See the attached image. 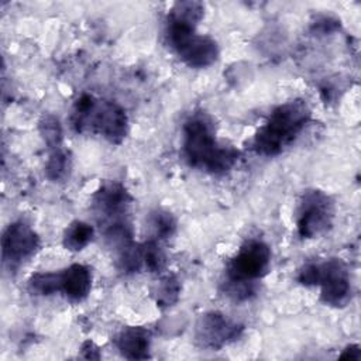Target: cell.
Segmentation results:
<instances>
[{
	"label": "cell",
	"mask_w": 361,
	"mask_h": 361,
	"mask_svg": "<svg viewBox=\"0 0 361 361\" xmlns=\"http://www.w3.org/2000/svg\"><path fill=\"white\" fill-rule=\"evenodd\" d=\"M313 285L320 286V300L333 307H343L351 298V279L345 262L330 258L313 264Z\"/></svg>",
	"instance_id": "8"
},
{
	"label": "cell",
	"mask_w": 361,
	"mask_h": 361,
	"mask_svg": "<svg viewBox=\"0 0 361 361\" xmlns=\"http://www.w3.org/2000/svg\"><path fill=\"white\" fill-rule=\"evenodd\" d=\"M80 357L83 358H90V360H99L100 358V351H99V347L93 343V341H85L82 344V348H80Z\"/></svg>",
	"instance_id": "20"
},
{
	"label": "cell",
	"mask_w": 361,
	"mask_h": 361,
	"mask_svg": "<svg viewBox=\"0 0 361 361\" xmlns=\"http://www.w3.org/2000/svg\"><path fill=\"white\" fill-rule=\"evenodd\" d=\"M271 248L262 240H247L226 268L224 292L235 302L248 300L257 292V281L271 267Z\"/></svg>",
	"instance_id": "6"
},
{
	"label": "cell",
	"mask_w": 361,
	"mask_h": 361,
	"mask_svg": "<svg viewBox=\"0 0 361 361\" xmlns=\"http://www.w3.org/2000/svg\"><path fill=\"white\" fill-rule=\"evenodd\" d=\"M131 202L128 190L116 180L102 183L92 197V210L104 238L117 250L133 243V227L128 217Z\"/></svg>",
	"instance_id": "5"
},
{
	"label": "cell",
	"mask_w": 361,
	"mask_h": 361,
	"mask_svg": "<svg viewBox=\"0 0 361 361\" xmlns=\"http://www.w3.org/2000/svg\"><path fill=\"white\" fill-rule=\"evenodd\" d=\"M39 244L38 234L28 223L23 220L10 223L1 237L3 265L10 271H16L21 264L37 254Z\"/></svg>",
	"instance_id": "9"
},
{
	"label": "cell",
	"mask_w": 361,
	"mask_h": 361,
	"mask_svg": "<svg viewBox=\"0 0 361 361\" xmlns=\"http://www.w3.org/2000/svg\"><path fill=\"white\" fill-rule=\"evenodd\" d=\"M142 259L144 269L148 272H161L166 265L165 252L155 240H148L147 243H142Z\"/></svg>",
	"instance_id": "19"
},
{
	"label": "cell",
	"mask_w": 361,
	"mask_h": 361,
	"mask_svg": "<svg viewBox=\"0 0 361 361\" xmlns=\"http://www.w3.org/2000/svg\"><path fill=\"white\" fill-rule=\"evenodd\" d=\"M182 152L189 166L212 175L227 173L240 158L234 147L219 142L213 121L203 111L185 121Z\"/></svg>",
	"instance_id": "2"
},
{
	"label": "cell",
	"mask_w": 361,
	"mask_h": 361,
	"mask_svg": "<svg viewBox=\"0 0 361 361\" xmlns=\"http://www.w3.org/2000/svg\"><path fill=\"white\" fill-rule=\"evenodd\" d=\"M39 133L47 144V147L51 149L62 147V127L59 120L52 114H45L39 120Z\"/></svg>",
	"instance_id": "18"
},
{
	"label": "cell",
	"mask_w": 361,
	"mask_h": 361,
	"mask_svg": "<svg viewBox=\"0 0 361 361\" xmlns=\"http://www.w3.org/2000/svg\"><path fill=\"white\" fill-rule=\"evenodd\" d=\"M71 126L76 133L94 134L118 145L127 137L128 117L116 102L83 93L73 103Z\"/></svg>",
	"instance_id": "3"
},
{
	"label": "cell",
	"mask_w": 361,
	"mask_h": 361,
	"mask_svg": "<svg viewBox=\"0 0 361 361\" xmlns=\"http://www.w3.org/2000/svg\"><path fill=\"white\" fill-rule=\"evenodd\" d=\"M28 290L37 296H51L58 293L56 272H37L28 279Z\"/></svg>",
	"instance_id": "16"
},
{
	"label": "cell",
	"mask_w": 361,
	"mask_h": 361,
	"mask_svg": "<svg viewBox=\"0 0 361 361\" xmlns=\"http://www.w3.org/2000/svg\"><path fill=\"white\" fill-rule=\"evenodd\" d=\"M334 219V204L329 195L312 189L302 195L296 213V227L302 238H316L330 230Z\"/></svg>",
	"instance_id": "7"
},
{
	"label": "cell",
	"mask_w": 361,
	"mask_h": 361,
	"mask_svg": "<svg viewBox=\"0 0 361 361\" xmlns=\"http://www.w3.org/2000/svg\"><path fill=\"white\" fill-rule=\"evenodd\" d=\"M120 354L127 360L149 358L151 333L144 327H126L114 338Z\"/></svg>",
	"instance_id": "12"
},
{
	"label": "cell",
	"mask_w": 361,
	"mask_h": 361,
	"mask_svg": "<svg viewBox=\"0 0 361 361\" xmlns=\"http://www.w3.org/2000/svg\"><path fill=\"white\" fill-rule=\"evenodd\" d=\"M148 228L151 233L149 240L169 238L176 230V219L166 210H155L148 217Z\"/></svg>",
	"instance_id": "15"
},
{
	"label": "cell",
	"mask_w": 361,
	"mask_h": 361,
	"mask_svg": "<svg viewBox=\"0 0 361 361\" xmlns=\"http://www.w3.org/2000/svg\"><path fill=\"white\" fill-rule=\"evenodd\" d=\"M340 358H350V360H360L361 358V351L358 345H350L347 347L343 354L340 355Z\"/></svg>",
	"instance_id": "21"
},
{
	"label": "cell",
	"mask_w": 361,
	"mask_h": 361,
	"mask_svg": "<svg viewBox=\"0 0 361 361\" xmlns=\"http://www.w3.org/2000/svg\"><path fill=\"white\" fill-rule=\"evenodd\" d=\"M58 275V293L63 295L69 302L78 303L85 300L92 290V271L83 264H72Z\"/></svg>",
	"instance_id": "11"
},
{
	"label": "cell",
	"mask_w": 361,
	"mask_h": 361,
	"mask_svg": "<svg viewBox=\"0 0 361 361\" xmlns=\"http://www.w3.org/2000/svg\"><path fill=\"white\" fill-rule=\"evenodd\" d=\"M312 111L302 99L279 104L254 135L252 149L258 155L275 157L288 148L310 121Z\"/></svg>",
	"instance_id": "4"
},
{
	"label": "cell",
	"mask_w": 361,
	"mask_h": 361,
	"mask_svg": "<svg viewBox=\"0 0 361 361\" xmlns=\"http://www.w3.org/2000/svg\"><path fill=\"white\" fill-rule=\"evenodd\" d=\"M244 326L231 320L220 312H209L200 316L195 329V340L199 347L206 350H221L238 340Z\"/></svg>",
	"instance_id": "10"
},
{
	"label": "cell",
	"mask_w": 361,
	"mask_h": 361,
	"mask_svg": "<svg viewBox=\"0 0 361 361\" xmlns=\"http://www.w3.org/2000/svg\"><path fill=\"white\" fill-rule=\"evenodd\" d=\"M204 6L199 1H178L166 16L165 41L179 59L190 68L202 69L213 65L219 58L217 42L196 32L203 18Z\"/></svg>",
	"instance_id": "1"
},
{
	"label": "cell",
	"mask_w": 361,
	"mask_h": 361,
	"mask_svg": "<svg viewBox=\"0 0 361 361\" xmlns=\"http://www.w3.org/2000/svg\"><path fill=\"white\" fill-rule=\"evenodd\" d=\"M71 158L69 154L62 148L49 151L48 161L45 164V175L52 182H62L69 176Z\"/></svg>",
	"instance_id": "14"
},
{
	"label": "cell",
	"mask_w": 361,
	"mask_h": 361,
	"mask_svg": "<svg viewBox=\"0 0 361 361\" xmlns=\"http://www.w3.org/2000/svg\"><path fill=\"white\" fill-rule=\"evenodd\" d=\"M93 235H94L93 226L80 220H75L65 228L62 244L66 250L78 252L90 244V241L93 240Z\"/></svg>",
	"instance_id": "13"
},
{
	"label": "cell",
	"mask_w": 361,
	"mask_h": 361,
	"mask_svg": "<svg viewBox=\"0 0 361 361\" xmlns=\"http://www.w3.org/2000/svg\"><path fill=\"white\" fill-rule=\"evenodd\" d=\"M180 293L179 281L173 275H168L159 281L155 289V299L158 306L169 307L178 302Z\"/></svg>",
	"instance_id": "17"
}]
</instances>
